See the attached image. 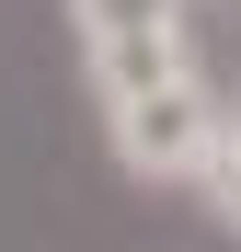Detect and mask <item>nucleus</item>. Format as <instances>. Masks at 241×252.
<instances>
[{"instance_id":"obj_1","label":"nucleus","mask_w":241,"mask_h":252,"mask_svg":"<svg viewBox=\"0 0 241 252\" xmlns=\"http://www.w3.org/2000/svg\"><path fill=\"white\" fill-rule=\"evenodd\" d=\"M230 138V115L207 103V80L172 69V80H149V92L115 103V149H127V172H207Z\"/></svg>"},{"instance_id":"obj_2","label":"nucleus","mask_w":241,"mask_h":252,"mask_svg":"<svg viewBox=\"0 0 241 252\" xmlns=\"http://www.w3.org/2000/svg\"><path fill=\"white\" fill-rule=\"evenodd\" d=\"M184 69V23H161V34H115V46H92V80H103V103H127L149 92V80H172Z\"/></svg>"},{"instance_id":"obj_3","label":"nucleus","mask_w":241,"mask_h":252,"mask_svg":"<svg viewBox=\"0 0 241 252\" xmlns=\"http://www.w3.org/2000/svg\"><path fill=\"white\" fill-rule=\"evenodd\" d=\"M69 12H80V46H115V34H161L172 0H69Z\"/></svg>"},{"instance_id":"obj_4","label":"nucleus","mask_w":241,"mask_h":252,"mask_svg":"<svg viewBox=\"0 0 241 252\" xmlns=\"http://www.w3.org/2000/svg\"><path fill=\"white\" fill-rule=\"evenodd\" d=\"M207 172H218V206L241 218V138H218V160H207Z\"/></svg>"},{"instance_id":"obj_5","label":"nucleus","mask_w":241,"mask_h":252,"mask_svg":"<svg viewBox=\"0 0 241 252\" xmlns=\"http://www.w3.org/2000/svg\"><path fill=\"white\" fill-rule=\"evenodd\" d=\"M230 138H241V126H230Z\"/></svg>"}]
</instances>
